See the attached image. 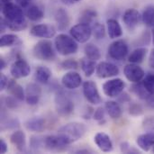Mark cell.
<instances>
[{
    "mask_svg": "<svg viewBox=\"0 0 154 154\" xmlns=\"http://www.w3.org/2000/svg\"><path fill=\"white\" fill-rule=\"evenodd\" d=\"M105 108L106 113L112 119H119L123 115V110L120 105L116 101H107L105 105Z\"/></svg>",
    "mask_w": 154,
    "mask_h": 154,
    "instance_id": "4316f807",
    "label": "cell"
},
{
    "mask_svg": "<svg viewBox=\"0 0 154 154\" xmlns=\"http://www.w3.org/2000/svg\"><path fill=\"white\" fill-rule=\"evenodd\" d=\"M152 152L154 153V146H153V148H152Z\"/></svg>",
    "mask_w": 154,
    "mask_h": 154,
    "instance_id": "db71d44e",
    "label": "cell"
},
{
    "mask_svg": "<svg viewBox=\"0 0 154 154\" xmlns=\"http://www.w3.org/2000/svg\"><path fill=\"white\" fill-rule=\"evenodd\" d=\"M120 101L123 102V103L128 102V101H130V97H129V96H128L127 94H121Z\"/></svg>",
    "mask_w": 154,
    "mask_h": 154,
    "instance_id": "f907efd6",
    "label": "cell"
},
{
    "mask_svg": "<svg viewBox=\"0 0 154 154\" xmlns=\"http://www.w3.org/2000/svg\"><path fill=\"white\" fill-rule=\"evenodd\" d=\"M1 12L8 29L20 32L26 28L27 23L23 7L19 5L14 4L12 0H1Z\"/></svg>",
    "mask_w": 154,
    "mask_h": 154,
    "instance_id": "6da1fadb",
    "label": "cell"
},
{
    "mask_svg": "<svg viewBox=\"0 0 154 154\" xmlns=\"http://www.w3.org/2000/svg\"><path fill=\"white\" fill-rule=\"evenodd\" d=\"M152 42H153L154 43V27L153 29H152Z\"/></svg>",
    "mask_w": 154,
    "mask_h": 154,
    "instance_id": "f5cc1de1",
    "label": "cell"
},
{
    "mask_svg": "<svg viewBox=\"0 0 154 154\" xmlns=\"http://www.w3.org/2000/svg\"><path fill=\"white\" fill-rule=\"evenodd\" d=\"M61 84L67 89H76L82 84V78L79 73L71 70L63 75Z\"/></svg>",
    "mask_w": 154,
    "mask_h": 154,
    "instance_id": "2e32d148",
    "label": "cell"
},
{
    "mask_svg": "<svg viewBox=\"0 0 154 154\" xmlns=\"http://www.w3.org/2000/svg\"><path fill=\"white\" fill-rule=\"evenodd\" d=\"M138 147L143 152H149L154 146V133L147 132L141 134L136 139Z\"/></svg>",
    "mask_w": 154,
    "mask_h": 154,
    "instance_id": "44dd1931",
    "label": "cell"
},
{
    "mask_svg": "<svg viewBox=\"0 0 154 154\" xmlns=\"http://www.w3.org/2000/svg\"><path fill=\"white\" fill-rule=\"evenodd\" d=\"M11 143L16 148V150L20 152H26V135L24 132L21 130L14 131L10 136Z\"/></svg>",
    "mask_w": 154,
    "mask_h": 154,
    "instance_id": "d6986e66",
    "label": "cell"
},
{
    "mask_svg": "<svg viewBox=\"0 0 154 154\" xmlns=\"http://www.w3.org/2000/svg\"><path fill=\"white\" fill-rule=\"evenodd\" d=\"M54 18L59 31H65L70 23L69 15L64 8L57 9L54 14Z\"/></svg>",
    "mask_w": 154,
    "mask_h": 154,
    "instance_id": "ffe728a7",
    "label": "cell"
},
{
    "mask_svg": "<svg viewBox=\"0 0 154 154\" xmlns=\"http://www.w3.org/2000/svg\"><path fill=\"white\" fill-rule=\"evenodd\" d=\"M83 95L87 101L91 105H99L102 102L98 88L94 81L88 80L83 83Z\"/></svg>",
    "mask_w": 154,
    "mask_h": 154,
    "instance_id": "9c48e42d",
    "label": "cell"
},
{
    "mask_svg": "<svg viewBox=\"0 0 154 154\" xmlns=\"http://www.w3.org/2000/svg\"><path fill=\"white\" fill-rule=\"evenodd\" d=\"M97 64L96 60H92L88 58L82 59L80 61V67L87 77H91L94 74L95 70L97 69Z\"/></svg>",
    "mask_w": 154,
    "mask_h": 154,
    "instance_id": "f1b7e54d",
    "label": "cell"
},
{
    "mask_svg": "<svg viewBox=\"0 0 154 154\" xmlns=\"http://www.w3.org/2000/svg\"><path fill=\"white\" fill-rule=\"evenodd\" d=\"M12 1H13V0H12Z\"/></svg>",
    "mask_w": 154,
    "mask_h": 154,
    "instance_id": "11a10c76",
    "label": "cell"
},
{
    "mask_svg": "<svg viewBox=\"0 0 154 154\" xmlns=\"http://www.w3.org/2000/svg\"><path fill=\"white\" fill-rule=\"evenodd\" d=\"M18 102L20 101L16 99L15 97H14L13 96H8L5 98V105L9 109H16L19 106Z\"/></svg>",
    "mask_w": 154,
    "mask_h": 154,
    "instance_id": "60d3db41",
    "label": "cell"
},
{
    "mask_svg": "<svg viewBox=\"0 0 154 154\" xmlns=\"http://www.w3.org/2000/svg\"><path fill=\"white\" fill-rule=\"evenodd\" d=\"M69 33L78 42L85 43L92 35V27L90 24L79 23L70 28Z\"/></svg>",
    "mask_w": 154,
    "mask_h": 154,
    "instance_id": "8992f818",
    "label": "cell"
},
{
    "mask_svg": "<svg viewBox=\"0 0 154 154\" xmlns=\"http://www.w3.org/2000/svg\"><path fill=\"white\" fill-rule=\"evenodd\" d=\"M7 91L11 96L18 99L20 102L23 101L25 99V91L22 88L21 85L16 83L14 80H10L7 85Z\"/></svg>",
    "mask_w": 154,
    "mask_h": 154,
    "instance_id": "cb8c5ba5",
    "label": "cell"
},
{
    "mask_svg": "<svg viewBox=\"0 0 154 154\" xmlns=\"http://www.w3.org/2000/svg\"><path fill=\"white\" fill-rule=\"evenodd\" d=\"M5 67H6V62H5V60L3 58H1V59H0V69L3 70Z\"/></svg>",
    "mask_w": 154,
    "mask_h": 154,
    "instance_id": "816d5d0a",
    "label": "cell"
},
{
    "mask_svg": "<svg viewBox=\"0 0 154 154\" xmlns=\"http://www.w3.org/2000/svg\"><path fill=\"white\" fill-rule=\"evenodd\" d=\"M129 113H130V115H132L134 116H141V115L143 114V108L140 104L134 103L129 107Z\"/></svg>",
    "mask_w": 154,
    "mask_h": 154,
    "instance_id": "b9f144b4",
    "label": "cell"
},
{
    "mask_svg": "<svg viewBox=\"0 0 154 154\" xmlns=\"http://www.w3.org/2000/svg\"><path fill=\"white\" fill-rule=\"evenodd\" d=\"M42 97V88L36 83H29L25 88V101L29 106H36Z\"/></svg>",
    "mask_w": 154,
    "mask_h": 154,
    "instance_id": "9a60e30c",
    "label": "cell"
},
{
    "mask_svg": "<svg viewBox=\"0 0 154 154\" xmlns=\"http://www.w3.org/2000/svg\"><path fill=\"white\" fill-rule=\"evenodd\" d=\"M30 146L32 151L40 152L42 149H45L44 146V137L32 136L30 140Z\"/></svg>",
    "mask_w": 154,
    "mask_h": 154,
    "instance_id": "d590c367",
    "label": "cell"
},
{
    "mask_svg": "<svg viewBox=\"0 0 154 154\" xmlns=\"http://www.w3.org/2000/svg\"><path fill=\"white\" fill-rule=\"evenodd\" d=\"M143 85L150 94H154V74H148L143 79Z\"/></svg>",
    "mask_w": 154,
    "mask_h": 154,
    "instance_id": "8d00e7d4",
    "label": "cell"
},
{
    "mask_svg": "<svg viewBox=\"0 0 154 154\" xmlns=\"http://www.w3.org/2000/svg\"><path fill=\"white\" fill-rule=\"evenodd\" d=\"M131 90L134 94H135L140 99H146L147 97L150 95V93L146 90L144 85H143V82H136V83H134V85L132 86L131 88Z\"/></svg>",
    "mask_w": 154,
    "mask_h": 154,
    "instance_id": "d6a6232c",
    "label": "cell"
},
{
    "mask_svg": "<svg viewBox=\"0 0 154 154\" xmlns=\"http://www.w3.org/2000/svg\"><path fill=\"white\" fill-rule=\"evenodd\" d=\"M147 54V49L144 47H140L134 50L128 57V60L130 63L139 64L143 61L144 58Z\"/></svg>",
    "mask_w": 154,
    "mask_h": 154,
    "instance_id": "83f0119b",
    "label": "cell"
},
{
    "mask_svg": "<svg viewBox=\"0 0 154 154\" xmlns=\"http://www.w3.org/2000/svg\"><path fill=\"white\" fill-rule=\"evenodd\" d=\"M84 51L86 54V57L92 60H98L101 58V51L99 50V48L96 45H94L93 43H88L85 48H84Z\"/></svg>",
    "mask_w": 154,
    "mask_h": 154,
    "instance_id": "f546056e",
    "label": "cell"
},
{
    "mask_svg": "<svg viewBox=\"0 0 154 154\" xmlns=\"http://www.w3.org/2000/svg\"><path fill=\"white\" fill-rule=\"evenodd\" d=\"M143 128L146 132L154 133V116H147L143 119Z\"/></svg>",
    "mask_w": 154,
    "mask_h": 154,
    "instance_id": "ab89813d",
    "label": "cell"
},
{
    "mask_svg": "<svg viewBox=\"0 0 154 154\" xmlns=\"http://www.w3.org/2000/svg\"><path fill=\"white\" fill-rule=\"evenodd\" d=\"M87 132V126L83 123L72 122L61 126L58 130V134L63 135L69 144L81 139Z\"/></svg>",
    "mask_w": 154,
    "mask_h": 154,
    "instance_id": "3957f363",
    "label": "cell"
},
{
    "mask_svg": "<svg viewBox=\"0 0 154 154\" xmlns=\"http://www.w3.org/2000/svg\"><path fill=\"white\" fill-rule=\"evenodd\" d=\"M53 44L49 40H41L39 41L32 48V55L34 58L40 60L44 61H51L54 60L56 58Z\"/></svg>",
    "mask_w": 154,
    "mask_h": 154,
    "instance_id": "277c9868",
    "label": "cell"
},
{
    "mask_svg": "<svg viewBox=\"0 0 154 154\" xmlns=\"http://www.w3.org/2000/svg\"><path fill=\"white\" fill-rule=\"evenodd\" d=\"M142 21L143 22V23L149 27H154V5H148L143 14H142Z\"/></svg>",
    "mask_w": 154,
    "mask_h": 154,
    "instance_id": "4dcf8cb0",
    "label": "cell"
},
{
    "mask_svg": "<svg viewBox=\"0 0 154 154\" xmlns=\"http://www.w3.org/2000/svg\"><path fill=\"white\" fill-rule=\"evenodd\" d=\"M24 127L33 133H42L45 129V120L39 116H33L24 123Z\"/></svg>",
    "mask_w": 154,
    "mask_h": 154,
    "instance_id": "7402d4cb",
    "label": "cell"
},
{
    "mask_svg": "<svg viewBox=\"0 0 154 154\" xmlns=\"http://www.w3.org/2000/svg\"><path fill=\"white\" fill-rule=\"evenodd\" d=\"M7 151H8L7 143H5V141L3 138H1L0 139V152L2 154L6 153Z\"/></svg>",
    "mask_w": 154,
    "mask_h": 154,
    "instance_id": "7dc6e473",
    "label": "cell"
},
{
    "mask_svg": "<svg viewBox=\"0 0 154 154\" xmlns=\"http://www.w3.org/2000/svg\"><path fill=\"white\" fill-rule=\"evenodd\" d=\"M54 46L57 52L62 56L75 54L79 50L78 42L71 35L69 36L65 33H60L56 36L54 40Z\"/></svg>",
    "mask_w": 154,
    "mask_h": 154,
    "instance_id": "7a4b0ae2",
    "label": "cell"
},
{
    "mask_svg": "<svg viewBox=\"0 0 154 154\" xmlns=\"http://www.w3.org/2000/svg\"><path fill=\"white\" fill-rule=\"evenodd\" d=\"M141 20H142L141 14L139 13L138 10L134 8L127 9L123 15V21L126 25V27L129 29H134L138 25Z\"/></svg>",
    "mask_w": 154,
    "mask_h": 154,
    "instance_id": "ac0fdd59",
    "label": "cell"
},
{
    "mask_svg": "<svg viewBox=\"0 0 154 154\" xmlns=\"http://www.w3.org/2000/svg\"><path fill=\"white\" fill-rule=\"evenodd\" d=\"M149 66L151 68L154 69V49L152 50V51L150 53V57H149Z\"/></svg>",
    "mask_w": 154,
    "mask_h": 154,
    "instance_id": "681fc988",
    "label": "cell"
},
{
    "mask_svg": "<svg viewBox=\"0 0 154 154\" xmlns=\"http://www.w3.org/2000/svg\"><path fill=\"white\" fill-rule=\"evenodd\" d=\"M124 74L125 78L132 83L142 81L145 77L144 70L135 63L127 64L124 69Z\"/></svg>",
    "mask_w": 154,
    "mask_h": 154,
    "instance_id": "5bb4252c",
    "label": "cell"
},
{
    "mask_svg": "<svg viewBox=\"0 0 154 154\" xmlns=\"http://www.w3.org/2000/svg\"><path fill=\"white\" fill-rule=\"evenodd\" d=\"M17 42H20L18 36L13 33H6L1 36L0 39V47L5 48V47H11L14 45H16Z\"/></svg>",
    "mask_w": 154,
    "mask_h": 154,
    "instance_id": "1f68e13d",
    "label": "cell"
},
{
    "mask_svg": "<svg viewBox=\"0 0 154 154\" xmlns=\"http://www.w3.org/2000/svg\"><path fill=\"white\" fill-rule=\"evenodd\" d=\"M105 115H106V108L103 107H98L93 114V118L99 122L102 123V121L105 122Z\"/></svg>",
    "mask_w": 154,
    "mask_h": 154,
    "instance_id": "7bdbcfd3",
    "label": "cell"
},
{
    "mask_svg": "<svg viewBox=\"0 0 154 154\" xmlns=\"http://www.w3.org/2000/svg\"><path fill=\"white\" fill-rule=\"evenodd\" d=\"M26 16L32 22H39L44 17V11L38 5H29L26 10Z\"/></svg>",
    "mask_w": 154,
    "mask_h": 154,
    "instance_id": "d4e9b609",
    "label": "cell"
},
{
    "mask_svg": "<svg viewBox=\"0 0 154 154\" xmlns=\"http://www.w3.org/2000/svg\"><path fill=\"white\" fill-rule=\"evenodd\" d=\"M92 34L97 40H102L106 36V27L100 23H95L92 26Z\"/></svg>",
    "mask_w": 154,
    "mask_h": 154,
    "instance_id": "e575fe53",
    "label": "cell"
},
{
    "mask_svg": "<svg viewBox=\"0 0 154 154\" xmlns=\"http://www.w3.org/2000/svg\"><path fill=\"white\" fill-rule=\"evenodd\" d=\"M94 143L97 146V148L103 152H110L114 149L113 142L108 134L103 132H99L96 134L94 136Z\"/></svg>",
    "mask_w": 154,
    "mask_h": 154,
    "instance_id": "e0dca14e",
    "label": "cell"
},
{
    "mask_svg": "<svg viewBox=\"0 0 154 154\" xmlns=\"http://www.w3.org/2000/svg\"><path fill=\"white\" fill-rule=\"evenodd\" d=\"M31 73V67L23 59H17L10 67V74L14 79H24Z\"/></svg>",
    "mask_w": 154,
    "mask_h": 154,
    "instance_id": "8fae6325",
    "label": "cell"
},
{
    "mask_svg": "<svg viewBox=\"0 0 154 154\" xmlns=\"http://www.w3.org/2000/svg\"><path fill=\"white\" fill-rule=\"evenodd\" d=\"M19 126V122L17 119H6V120H3L2 121V125H1V129L4 130H10V129H14L17 128Z\"/></svg>",
    "mask_w": 154,
    "mask_h": 154,
    "instance_id": "f35d334b",
    "label": "cell"
},
{
    "mask_svg": "<svg viewBox=\"0 0 154 154\" xmlns=\"http://www.w3.org/2000/svg\"><path fill=\"white\" fill-rule=\"evenodd\" d=\"M79 62L75 60L72 59H68L63 60L60 63V67L62 69H70V70H75L79 69Z\"/></svg>",
    "mask_w": 154,
    "mask_h": 154,
    "instance_id": "74e56055",
    "label": "cell"
},
{
    "mask_svg": "<svg viewBox=\"0 0 154 154\" xmlns=\"http://www.w3.org/2000/svg\"><path fill=\"white\" fill-rule=\"evenodd\" d=\"M107 33L111 39H117L123 36V29L117 20L114 18L107 20Z\"/></svg>",
    "mask_w": 154,
    "mask_h": 154,
    "instance_id": "603a6c76",
    "label": "cell"
},
{
    "mask_svg": "<svg viewBox=\"0 0 154 154\" xmlns=\"http://www.w3.org/2000/svg\"><path fill=\"white\" fill-rule=\"evenodd\" d=\"M120 149H121V152H124V153H139V151H137V150H135L134 148H133V147H132L128 143H126V142L121 143Z\"/></svg>",
    "mask_w": 154,
    "mask_h": 154,
    "instance_id": "ee69618b",
    "label": "cell"
},
{
    "mask_svg": "<svg viewBox=\"0 0 154 154\" xmlns=\"http://www.w3.org/2000/svg\"><path fill=\"white\" fill-rule=\"evenodd\" d=\"M51 78V71L45 66H39L35 69L34 79L40 84H47Z\"/></svg>",
    "mask_w": 154,
    "mask_h": 154,
    "instance_id": "484cf974",
    "label": "cell"
},
{
    "mask_svg": "<svg viewBox=\"0 0 154 154\" xmlns=\"http://www.w3.org/2000/svg\"><path fill=\"white\" fill-rule=\"evenodd\" d=\"M125 88V83L121 79H113L103 84L104 94L111 98L119 97Z\"/></svg>",
    "mask_w": 154,
    "mask_h": 154,
    "instance_id": "52a82bcc",
    "label": "cell"
},
{
    "mask_svg": "<svg viewBox=\"0 0 154 154\" xmlns=\"http://www.w3.org/2000/svg\"><path fill=\"white\" fill-rule=\"evenodd\" d=\"M97 16V13L96 10H94V9H87L84 12H82V14H80L79 22L90 24V23H93V21L95 20V18Z\"/></svg>",
    "mask_w": 154,
    "mask_h": 154,
    "instance_id": "836d02e7",
    "label": "cell"
},
{
    "mask_svg": "<svg viewBox=\"0 0 154 154\" xmlns=\"http://www.w3.org/2000/svg\"><path fill=\"white\" fill-rule=\"evenodd\" d=\"M8 79L6 78V76L4 73L0 74V90L3 91L5 88H7L8 85Z\"/></svg>",
    "mask_w": 154,
    "mask_h": 154,
    "instance_id": "f6af8a7d",
    "label": "cell"
},
{
    "mask_svg": "<svg viewBox=\"0 0 154 154\" xmlns=\"http://www.w3.org/2000/svg\"><path fill=\"white\" fill-rule=\"evenodd\" d=\"M54 105L56 112L60 116H68L74 111V102L61 89H58L54 96Z\"/></svg>",
    "mask_w": 154,
    "mask_h": 154,
    "instance_id": "5b68a950",
    "label": "cell"
},
{
    "mask_svg": "<svg viewBox=\"0 0 154 154\" xmlns=\"http://www.w3.org/2000/svg\"><path fill=\"white\" fill-rule=\"evenodd\" d=\"M81 0H60V2L66 5H73L75 4H78L79 3Z\"/></svg>",
    "mask_w": 154,
    "mask_h": 154,
    "instance_id": "c3c4849f",
    "label": "cell"
},
{
    "mask_svg": "<svg viewBox=\"0 0 154 154\" xmlns=\"http://www.w3.org/2000/svg\"><path fill=\"white\" fill-rule=\"evenodd\" d=\"M129 52L127 43L123 40H116L108 47V55L115 60H123Z\"/></svg>",
    "mask_w": 154,
    "mask_h": 154,
    "instance_id": "ba28073f",
    "label": "cell"
},
{
    "mask_svg": "<svg viewBox=\"0 0 154 154\" xmlns=\"http://www.w3.org/2000/svg\"><path fill=\"white\" fill-rule=\"evenodd\" d=\"M70 144L68 140L60 134L44 137V146L45 149L49 151H60L65 149Z\"/></svg>",
    "mask_w": 154,
    "mask_h": 154,
    "instance_id": "30bf717a",
    "label": "cell"
},
{
    "mask_svg": "<svg viewBox=\"0 0 154 154\" xmlns=\"http://www.w3.org/2000/svg\"><path fill=\"white\" fill-rule=\"evenodd\" d=\"M119 72H120L119 68L116 64L112 62H108V61H102L98 63L97 66V69H96L97 76L99 79L112 78V77L117 76Z\"/></svg>",
    "mask_w": 154,
    "mask_h": 154,
    "instance_id": "4fadbf2b",
    "label": "cell"
},
{
    "mask_svg": "<svg viewBox=\"0 0 154 154\" xmlns=\"http://www.w3.org/2000/svg\"><path fill=\"white\" fill-rule=\"evenodd\" d=\"M145 101H146V105L148 107L154 109V94H150L145 99Z\"/></svg>",
    "mask_w": 154,
    "mask_h": 154,
    "instance_id": "bcb514c9",
    "label": "cell"
},
{
    "mask_svg": "<svg viewBox=\"0 0 154 154\" xmlns=\"http://www.w3.org/2000/svg\"><path fill=\"white\" fill-rule=\"evenodd\" d=\"M30 34L33 37L50 39L55 36L56 29L53 25L48 23H41L33 25L30 30Z\"/></svg>",
    "mask_w": 154,
    "mask_h": 154,
    "instance_id": "7c38bea8",
    "label": "cell"
}]
</instances>
